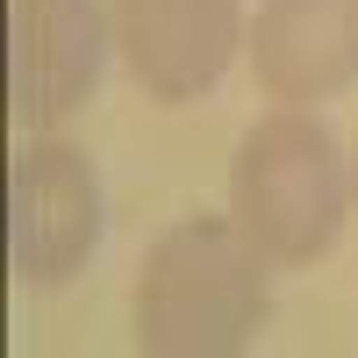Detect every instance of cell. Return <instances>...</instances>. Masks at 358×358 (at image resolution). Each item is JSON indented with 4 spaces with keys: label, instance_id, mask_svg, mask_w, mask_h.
<instances>
[{
    "label": "cell",
    "instance_id": "7a4b0ae2",
    "mask_svg": "<svg viewBox=\"0 0 358 358\" xmlns=\"http://www.w3.org/2000/svg\"><path fill=\"white\" fill-rule=\"evenodd\" d=\"M351 208V158L322 115L280 108L236 136L229 158V215L273 265H315L337 244Z\"/></svg>",
    "mask_w": 358,
    "mask_h": 358
},
{
    "label": "cell",
    "instance_id": "277c9868",
    "mask_svg": "<svg viewBox=\"0 0 358 358\" xmlns=\"http://www.w3.org/2000/svg\"><path fill=\"white\" fill-rule=\"evenodd\" d=\"M115 8L101 0H8V108L22 129H57L101 94Z\"/></svg>",
    "mask_w": 358,
    "mask_h": 358
},
{
    "label": "cell",
    "instance_id": "6da1fadb",
    "mask_svg": "<svg viewBox=\"0 0 358 358\" xmlns=\"http://www.w3.org/2000/svg\"><path fill=\"white\" fill-rule=\"evenodd\" d=\"M265 258L236 215H179L136 273V351L229 358L265 330Z\"/></svg>",
    "mask_w": 358,
    "mask_h": 358
},
{
    "label": "cell",
    "instance_id": "5b68a950",
    "mask_svg": "<svg viewBox=\"0 0 358 358\" xmlns=\"http://www.w3.org/2000/svg\"><path fill=\"white\" fill-rule=\"evenodd\" d=\"M244 36V0H115V50L165 108L215 94Z\"/></svg>",
    "mask_w": 358,
    "mask_h": 358
},
{
    "label": "cell",
    "instance_id": "52a82bcc",
    "mask_svg": "<svg viewBox=\"0 0 358 358\" xmlns=\"http://www.w3.org/2000/svg\"><path fill=\"white\" fill-rule=\"evenodd\" d=\"M351 194H358V143H351Z\"/></svg>",
    "mask_w": 358,
    "mask_h": 358
},
{
    "label": "cell",
    "instance_id": "3957f363",
    "mask_svg": "<svg viewBox=\"0 0 358 358\" xmlns=\"http://www.w3.org/2000/svg\"><path fill=\"white\" fill-rule=\"evenodd\" d=\"M108 236V187L79 143L36 136L8 158V273L22 287L72 280Z\"/></svg>",
    "mask_w": 358,
    "mask_h": 358
},
{
    "label": "cell",
    "instance_id": "8992f818",
    "mask_svg": "<svg viewBox=\"0 0 358 358\" xmlns=\"http://www.w3.org/2000/svg\"><path fill=\"white\" fill-rule=\"evenodd\" d=\"M244 50L265 101H337L358 86V0H258Z\"/></svg>",
    "mask_w": 358,
    "mask_h": 358
}]
</instances>
